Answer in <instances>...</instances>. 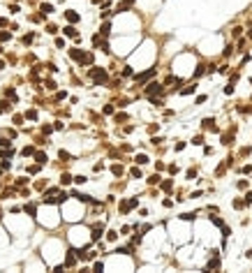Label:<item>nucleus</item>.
Here are the masks:
<instances>
[{"instance_id":"obj_1","label":"nucleus","mask_w":252,"mask_h":273,"mask_svg":"<svg viewBox=\"0 0 252 273\" xmlns=\"http://www.w3.org/2000/svg\"><path fill=\"white\" fill-rule=\"evenodd\" d=\"M88 77L93 79L95 86H104L106 81H109V74H106V69H102V67H90L88 69Z\"/></svg>"},{"instance_id":"obj_2","label":"nucleus","mask_w":252,"mask_h":273,"mask_svg":"<svg viewBox=\"0 0 252 273\" xmlns=\"http://www.w3.org/2000/svg\"><path fill=\"white\" fill-rule=\"evenodd\" d=\"M137 206H139V199H137V197H130V199H123L120 204H118V211L125 215V213H130V211L137 208Z\"/></svg>"},{"instance_id":"obj_3","label":"nucleus","mask_w":252,"mask_h":273,"mask_svg":"<svg viewBox=\"0 0 252 273\" xmlns=\"http://www.w3.org/2000/svg\"><path fill=\"white\" fill-rule=\"evenodd\" d=\"M162 93H164V84H158V81H150V84L146 86V95H148V97H160Z\"/></svg>"},{"instance_id":"obj_4","label":"nucleus","mask_w":252,"mask_h":273,"mask_svg":"<svg viewBox=\"0 0 252 273\" xmlns=\"http://www.w3.org/2000/svg\"><path fill=\"white\" fill-rule=\"evenodd\" d=\"M155 72H158V67H148L146 72H141V74H134V81H137V84L141 86V84H146L148 79H153V77H155Z\"/></svg>"},{"instance_id":"obj_5","label":"nucleus","mask_w":252,"mask_h":273,"mask_svg":"<svg viewBox=\"0 0 252 273\" xmlns=\"http://www.w3.org/2000/svg\"><path fill=\"white\" fill-rule=\"evenodd\" d=\"M63 32H65V37H72V39H76V42H79V32H76V28H74L72 23H69V26H65Z\"/></svg>"},{"instance_id":"obj_6","label":"nucleus","mask_w":252,"mask_h":273,"mask_svg":"<svg viewBox=\"0 0 252 273\" xmlns=\"http://www.w3.org/2000/svg\"><path fill=\"white\" fill-rule=\"evenodd\" d=\"M74 264H76V252H74V248H69L67 259H65V266H74Z\"/></svg>"},{"instance_id":"obj_7","label":"nucleus","mask_w":252,"mask_h":273,"mask_svg":"<svg viewBox=\"0 0 252 273\" xmlns=\"http://www.w3.org/2000/svg\"><path fill=\"white\" fill-rule=\"evenodd\" d=\"M65 19H67L69 23H79V19H81V16L76 14L74 9H67V12H65Z\"/></svg>"},{"instance_id":"obj_8","label":"nucleus","mask_w":252,"mask_h":273,"mask_svg":"<svg viewBox=\"0 0 252 273\" xmlns=\"http://www.w3.org/2000/svg\"><path fill=\"white\" fill-rule=\"evenodd\" d=\"M204 130H213V132H220V127L215 125L213 118H204Z\"/></svg>"},{"instance_id":"obj_9","label":"nucleus","mask_w":252,"mask_h":273,"mask_svg":"<svg viewBox=\"0 0 252 273\" xmlns=\"http://www.w3.org/2000/svg\"><path fill=\"white\" fill-rule=\"evenodd\" d=\"M69 58H72V60H76V63H81L83 51H81V49H69Z\"/></svg>"},{"instance_id":"obj_10","label":"nucleus","mask_w":252,"mask_h":273,"mask_svg":"<svg viewBox=\"0 0 252 273\" xmlns=\"http://www.w3.org/2000/svg\"><path fill=\"white\" fill-rule=\"evenodd\" d=\"M102 231H104V225H95L93 227V241H100V238H102Z\"/></svg>"},{"instance_id":"obj_11","label":"nucleus","mask_w":252,"mask_h":273,"mask_svg":"<svg viewBox=\"0 0 252 273\" xmlns=\"http://www.w3.org/2000/svg\"><path fill=\"white\" fill-rule=\"evenodd\" d=\"M215 268H220V257H217V252H215V257L208 262V266H206V271H215Z\"/></svg>"},{"instance_id":"obj_12","label":"nucleus","mask_w":252,"mask_h":273,"mask_svg":"<svg viewBox=\"0 0 252 273\" xmlns=\"http://www.w3.org/2000/svg\"><path fill=\"white\" fill-rule=\"evenodd\" d=\"M109 32H111V23L104 21V23H102V28H100V37H109Z\"/></svg>"},{"instance_id":"obj_13","label":"nucleus","mask_w":252,"mask_h":273,"mask_svg":"<svg viewBox=\"0 0 252 273\" xmlns=\"http://www.w3.org/2000/svg\"><path fill=\"white\" fill-rule=\"evenodd\" d=\"M39 12H42L44 16H46V14H51V12H53V5H49V2H44V5H39Z\"/></svg>"},{"instance_id":"obj_14","label":"nucleus","mask_w":252,"mask_h":273,"mask_svg":"<svg viewBox=\"0 0 252 273\" xmlns=\"http://www.w3.org/2000/svg\"><path fill=\"white\" fill-rule=\"evenodd\" d=\"M160 188H162V190H164V192H169V190H171V188H173V181H171V178H167V181H162V183H160Z\"/></svg>"},{"instance_id":"obj_15","label":"nucleus","mask_w":252,"mask_h":273,"mask_svg":"<svg viewBox=\"0 0 252 273\" xmlns=\"http://www.w3.org/2000/svg\"><path fill=\"white\" fill-rule=\"evenodd\" d=\"M32 155H35V160H37V164H46V155H44L42 151L39 153H32Z\"/></svg>"},{"instance_id":"obj_16","label":"nucleus","mask_w":252,"mask_h":273,"mask_svg":"<svg viewBox=\"0 0 252 273\" xmlns=\"http://www.w3.org/2000/svg\"><path fill=\"white\" fill-rule=\"evenodd\" d=\"M134 162H137V164H146V162H150V158L141 153V155H137V158H134Z\"/></svg>"},{"instance_id":"obj_17","label":"nucleus","mask_w":252,"mask_h":273,"mask_svg":"<svg viewBox=\"0 0 252 273\" xmlns=\"http://www.w3.org/2000/svg\"><path fill=\"white\" fill-rule=\"evenodd\" d=\"M81 65H93V53H83V58H81Z\"/></svg>"},{"instance_id":"obj_18","label":"nucleus","mask_w":252,"mask_h":273,"mask_svg":"<svg viewBox=\"0 0 252 273\" xmlns=\"http://www.w3.org/2000/svg\"><path fill=\"white\" fill-rule=\"evenodd\" d=\"M195 90H197V86H195V84H192V86H185V88L180 90V95H192Z\"/></svg>"},{"instance_id":"obj_19","label":"nucleus","mask_w":252,"mask_h":273,"mask_svg":"<svg viewBox=\"0 0 252 273\" xmlns=\"http://www.w3.org/2000/svg\"><path fill=\"white\" fill-rule=\"evenodd\" d=\"M26 213L30 218H35V213H37V208H35V204H26Z\"/></svg>"},{"instance_id":"obj_20","label":"nucleus","mask_w":252,"mask_h":273,"mask_svg":"<svg viewBox=\"0 0 252 273\" xmlns=\"http://www.w3.org/2000/svg\"><path fill=\"white\" fill-rule=\"evenodd\" d=\"M12 39V32H7V30H0V42H9Z\"/></svg>"},{"instance_id":"obj_21","label":"nucleus","mask_w":252,"mask_h":273,"mask_svg":"<svg viewBox=\"0 0 252 273\" xmlns=\"http://www.w3.org/2000/svg\"><path fill=\"white\" fill-rule=\"evenodd\" d=\"M204 72H206V65H197V69H195V79H199Z\"/></svg>"},{"instance_id":"obj_22","label":"nucleus","mask_w":252,"mask_h":273,"mask_svg":"<svg viewBox=\"0 0 252 273\" xmlns=\"http://www.w3.org/2000/svg\"><path fill=\"white\" fill-rule=\"evenodd\" d=\"M116 238H118V231H113V229L106 231V241H116Z\"/></svg>"},{"instance_id":"obj_23","label":"nucleus","mask_w":252,"mask_h":273,"mask_svg":"<svg viewBox=\"0 0 252 273\" xmlns=\"http://www.w3.org/2000/svg\"><path fill=\"white\" fill-rule=\"evenodd\" d=\"M60 183H63V185H69V183H72V176H69V174H63V176H60Z\"/></svg>"},{"instance_id":"obj_24","label":"nucleus","mask_w":252,"mask_h":273,"mask_svg":"<svg viewBox=\"0 0 252 273\" xmlns=\"http://www.w3.org/2000/svg\"><path fill=\"white\" fill-rule=\"evenodd\" d=\"M23 118H30V121H37V111H35V109L26 111V116H23Z\"/></svg>"},{"instance_id":"obj_25","label":"nucleus","mask_w":252,"mask_h":273,"mask_svg":"<svg viewBox=\"0 0 252 273\" xmlns=\"http://www.w3.org/2000/svg\"><path fill=\"white\" fill-rule=\"evenodd\" d=\"M32 39H35V32H28V35H23V44H30Z\"/></svg>"},{"instance_id":"obj_26","label":"nucleus","mask_w":252,"mask_h":273,"mask_svg":"<svg viewBox=\"0 0 252 273\" xmlns=\"http://www.w3.org/2000/svg\"><path fill=\"white\" fill-rule=\"evenodd\" d=\"M231 141H234V134H224V136H222V144H224V146H229Z\"/></svg>"},{"instance_id":"obj_27","label":"nucleus","mask_w":252,"mask_h":273,"mask_svg":"<svg viewBox=\"0 0 252 273\" xmlns=\"http://www.w3.org/2000/svg\"><path fill=\"white\" fill-rule=\"evenodd\" d=\"M72 181H74L76 185H81V183H86L88 178H86V176H72Z\"/></svg>"},{"instance_id":"obj_28","label":"nucleus","mask_w":252,"mask_h":273,"mask_svg":"<svg viewBox=\"0 0 252 273\" xmlns=\"http://www.w3.org/2000/svg\"><path fill=\"white\" fill-rule=\"evenodd\" d=\"M93 271L102 273V271H104V264H102V262H95V264H93Z\"/></svg>"},{"instance_id":"obj_29","label":"nucleus","mask_w":252,"mask_h":273,"mask_svg":"<svg viewBox=\"0 0 252 273\" xmlns=\"http://www.w3.org/2000/svg\"><path fill=\"white\" fill-rule=\"evenodd\" d=\"M9 109H12V104H9L7 100H2V102H0V111H9Z\"/></svg>"},{"instance_id":"obj_30","label":"nucleus","mask_w":252,"mask_h":273,"mask_svg":"<svg viewBox=\"0 0 252 273\" xmlns=\"http://www.w3.org/2000/svg\"><path fill=\"white\" fill-rule=\"evenodd\" d=\"M32 153H35V148H32V146H26V148L21 151V155H26V158H28V155H32Z\"/></svg>"},{"instance_id":"obj_31","label":"nucleus","mask_w":252,"mask_h":273,"mask_svg":"<svg viewBox=\"0 0 252 273\" xmlns=\"http://www.w3.org/2000/svg\"><path fill=\"white\" fill-rule=\"evenodd\" d=\"M148 183H150V185H158L160 183V176H158V174H153L150 178H148Z\"/></svg>"},{"instance_id":"obj_32","label":"nucleus","mask_w":252,"mask_h":273,"mask_svg":"<svg viewBox=\"0 0 252 273\" xmlns=\"http://www.w3.org/2000/svg\"><path fill=\"white\" fill-rule=\"evenodd\" d=\"M111 171H113L116 176H120V174H123V167H120V164H113V167H111Z\"/></svg>"},{"instance_id":"obj_33","label":"nucleus","mask_w":252,"mask_h":273,"mask_svg":"<svg viewBox=\"0 0 252 273\" xmlns=\"http://www.w3.org/2000/svg\"><path fill=\"white\" fill-rule=\"evenodd\" d=\"M148 100H150V104H155V107H162V104H164L160 97H148Z\"/></svg>"},{"instance_id":"obj_34","label":"nucleus","mask_w":252,"mask_h":273,"mask_svg":"<svg viewBox=\"0 0 252 273\" xmlns=\"http://www.w3.org/2000/svg\"><path fill=\"white\" fill-rule=\"evenodd\" d=\"M192 144H195V146H201V144H204V136H201V134H197L195 139H192Z\"/></svg>"},{"instance_id":"obj_35","label":"nucleus","mask_w":252,"mask_h":273,"mask_svg":"<svg viewBox=\"0 0 252 273\" xmlns=\"http://www.w3.org/2000/svg\"><path fill=\"white\" fill-rule=\"evenodd\" d=\"M39 167H42V164H32V167H28V174H37Z\"/></svg>"},{"instance_id":"obj_36","label":"nucleus","mask_w":252,"mask_h":273,"mask_svg":"<svg viewBox=\"0 0 252 273\" xmlns=\"http://www.w3.org/2000/svg\"><path fill=\"white\" fill-rule=\"evenodd\" d=\"M5 95H7V97H12V100H16V93H14V88H7V90H5Z\"/></svg>"},{"instance_id":"obj_37","label":"nucleus","mask_w":252,"mask_h":273,"mask_svg":"<svg viewBox=\"0 0 252 273\" xmlns=\"http://www.w3.org/2000/svg\"><path fill=\"white\" fill-rule=\"evenodd\" d=\"M243 204H247V206H250V204H252V190H250V192H247V194H245V199H243Z\"/></svg>"},{"instance_id":"obj_38","label":"nucleus","mask_w":252,"mask_h":273,"mask_svg":"<svg viewBox=\"0 0 252 273\" xmlns=\"http://www.w3.org/2000/svg\"><path fill=\"white\" fill-rule=\"evenodd\" d=\"M46 32H51V35H56V32H58V28L53 26V23H49V26H46Z\"/></svg>"},{"instance_id":"obj_39","label":"nucleus","mask_w":252,"mask_h":273,"mask_svg":"<svg viewBox=\"0 0 252 273\" xmlns=\"http://www.w3.org/2000/svg\"><path fill=\"white\" fill-rule=\"evenodd\" d=\"M132 176H134V178H143V176H141V169H132Z\"/></svg>"},{"instance_id":"obj_40","label":"nucleus","mask_w":252,"mask_h":273,"mask_svg":"<svg viewBox=\"0 0 252 273\" xmlns=\"http://www.w3.org/2000/svg\"><path fill=\"white\" fill-rule=\"evenodd\" d=\"M42 132H44V134H51V132H53V125H42Z\"/></svg>"},{"instance_id":"obj_41","label":"nucleus","mask_w":252,"mask_h":273,"mask_svg":"<svg viewBox=\"0 0 252 273\" xmlns=\"http://www.w3.org/2000/svg\"><path fill=\"white\" fill-rule=\"evenodd\" d=\"M56 47H58V49L65 47V39H63V37H56Z\"/></svg>"},{"instance_id":"obj_42","label":"nucleus","mask_w":252,"mask_h":273,"mask_svg":"<svg viewBox=\"0 0 252 273\" xmlns=\"http://www.w3.org/2000/svg\"><path fill=\"white\" fill-rule=\"evenodd\" d=\"M58 158H60V160H69V153L67 151H60V153H58Z\"/></svg>"},{"instance_id":"obj_43","label":"nucleus","mask_w":252,"mask_h":273,"mask_svg":"<svg viewBox=\"0 0 252 273\" xmlns=\"http://www.w3.org/2000/svg\"><path fill=\"white\" fill-rule=\"evenodd\" d=\"M104 114H106V116L113 114V104H106V107H104Z\"/></svg>"},{"instance_id":"obj_44","label":"nucleus","mask_w":252,"mask_h":273,"mask_svg":"<svg viewBox=\"0 0 252 273\" xmlns=\"http://www.w3.org/2000/svg\"><path fill=\"white\" fill-rule=\"evenodd\" d=\"M241 32H243V28H234V30H231V35H234V37H241Z\"/></svg>"},{"instance_id":"obj_45","label":"nucleus","mask_w":252,"mask_h":273,"mask_svg":"<svg viewBox=\"0 0 252 273\" xmlns=\"http://www.w3.org/2000/svg\"><path fill=\"white\" fill-rule=\"evenodd\" d=\"M210 222H213V225H217V227H222V220H220V218H213V215H210Z\"/></svg>"},{"instance_id":"obj_46","label":"nucleus","mask_w":252,"mask_h":273,"mask_svg":"<svg viewBox=\"0 0 252 273\" xmlns=\"http://www.w3.org/2000/svg\"><path fill=\"white\" fill-rule=\"evenodd\" d=\"M46 88H49V90H56V81L49 79V81H46Z\"/></svg>"},{"instance_id":"obj_47","label":"nucleus","mask_w":252,"mask_h":273,"mask_svg":"<svg viewBox=\"0 0 252 273\" xmlns=\"http://www.w3.org/2000/svg\"><path fill=\"white\" fill-rule=\"evenodd\" d=\"M231 51H234V47H231V44H227V47H224V56H231Z\"/></svg>"},{"instance_id":"obj_48","label":"nucleus","mask_w":252,"mask_h":273,"mask_svg":"<svg viewBox=\"0 0 252 273\" xmlns=\"http://www.w3.org/2000/svg\"><path fill=\"white\" fill-rule=\"evenodd\" d=\"M132 74H134V72H132V67H125V69H123V77H132Z\"/></svg>"},{"instance_id":"obj_49","label":"nucleus","mask_w":252,"mask_h":273,"mask_svg":"<svg viewBox=\"0 0 252 273\" xmlns=\"http://www.w3.org/2000/svg\"><path fill=\"white\" fill-rule=\"evenodd\" d=\"M150 141H153V144H155V146H158V144H162V141H164V139H162V136H153Z\"/></svg>"},{"instance_id":"obj_50","label":"nucleus","mask_w":252,"mask_h":273,"mask_svg":"<svg viewBox=\"0 0 252 273\" xmlns=\"http://www.w3.org/2000/svg\"><path fill=\"white\" fill-rule=\"evenodd\" d=\"M206 100H208V97H206V95H199V97H197V104H204Z\"/></svg>"},{"instance_id":"obj_51","label":"nucleus","mask_w":252,"mask_h":273,"mask_svg":"<svg viewBox=\"0 0 252 273\" xmlns=\"http://www.w3.org/2000/svg\"><path fill=\"white\" fill-rule=\"evenodd\" d=\"M23 123V116H14V125H21Z\"/></svg>"},{"instance_id":"obj_52","label":"nucleus","mask_w":252,"mask_h":273,"mask_svg":"<svg viewBox=\"0 0 252 273\" xmlns=\"http://www.w3.org/2000/svg\"><path fill=\"white\" fill-rule=\"evenodd\" d=\"M116 121L123 123V121H127V116H125V114H118V116H116Z\"/></svg>"},{"instance_id":"obj_53","label":"nucleus","mask_w":252,"mask_h":273,"mask_svg":"<svg viewBox=\"0 0 252 273\" xmlns=\"http://www.w3.org/2000/svg\"><path fill=\"white\" fill-rule=\"evenodd\" d=\"M187 178H197V169H190V171H187Z\"/></svg>"},{"instance_id":"obj_54","label":"nucleus","mask_w":252,"mask_h":273,"mask_svg":"<svg viewBox=\"0 0 252 273\" xmlns=\"http://www.w3.org/2000/svg\"><path fill=\"white\" fill-rule=\"evenodd\" d=\"M63 127H65V125H63L60 121H56V123H53V130H63Z\"/></svg>"},{"instance_id":"obj_55","label":"nucleus","mask_w":252,"mask_h":273,"mask_svg":"<svg viewBox=\"0 0 252 273\" xmlns=\"http://www.w3.org/2000/svg\"><path fill=\"white\" fill-rule=\"evenodd\" d=\"M180 218H183V220H192V218H195V213H183Z\"/></svg>"},{"instance_id":"obj_56","label":"nucleus","mask_w":252,"mask_h":273,"mask_svg":"<svg viewBox=\"0 0 252 273\" xmlns=\"http://www.w3.org/2000/svg\"><path fill=\"white\" fill-rule=\"evenodd\" d=\"M9 144L12 141H7V139H0V146H2V148H9Z\"/></svg>"},{"instance_id":"obj_57","label":"nucleus","mask_w":252,"mask_h":273,"mask_svg":"<svg viewBox=\"0 0 252 273\" xmlns=\"http://www.w3.org/2000/svg\"><path fill=\"white\" fill-rule=\"evenodd\" d=\"M102 51H104V53L111 51V49H109V42H102Z\"/></svg>"},{"instance_id":"obj_58","label":"nucleus","mask_w":252,"mask_h":273,"mask_svg":"<svg viewBox=\"0 0 252 273\" xmlns=\"http://www.w3.org/2000/svg\"><path fill=\"white\" fill-rule=\"evenodd\" d=\"M224 93H227V95H231V93H234V84H229V86H227V88H224Z\"/></svg>"},{"instance_id":"obj_59","label":"nucleus","mask_w":252,"mask_h":273,"mask_svg":"<svg viewBox=\"0 0 252 273\" xmlns=\"http://www.w3.org/2000/svg\"><path fill=\"white\" fill-rule=\"evenodd\" d=\"M247 37H250V39H252V28H250V30H247Z\"/></svg>"},{"instance_id":"obj_60","label":"nucleus","mask_w":252,"mask_h":273,"mask_svg":"<svg viewBox=\"0 0 252 273\" xmlns=\"http://www.w3.org/2000/svg\"><path fill=\"white\" fill-rule=\"evenodd\" d=\"M2 67H5V63H2V60H0V69H2Z\"/></svg>"},{"instance_id":"obj_61","label":"nucleus","mask_w":252,"mask_h":273,"mask_svg":"<svg viewBox=\"0 0 252 273\" xmlns=\"http://www.w3.org/2000/svg\"><path fill=\"white\" fill-rule=\"evenodd\" d=\"M0 53H2V47H0Z\"/></svg>"}]
</instances>
